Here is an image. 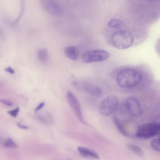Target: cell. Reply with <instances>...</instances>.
I'll return each instance as SVG.
<instances>
[{
	"mask_svg": "<svg viewBox=\"0 0 160 160\" xmlns=\"http://www.w3.org/2000/svg\"><path fill=\"white\" fill-rule=\"evenodd\" d=\"M114 123L119 131L122 135L126 137L130 136L129 133L124 127L123 124L120 120L116 116L113 117Z\"/></svg>",
	"mask_w": 160,
	"mask_h": 160,
	"instance_id": "obj_12",
	"label": "cell"
},
{
	"mask_svg": "<svg viewBox=\"0 0 160 160\" xmlns=\"http://www.w3.org/2000/svg\"><path fill=\"white\" fill-rule=\"evenodd\" d=\"M0 102L8 106H11L13 105L12 102L7 99H0Z\"/></svg>",
	"mask_w": 160,
	"mask_h": 160,
	"instance_id": "obj_21",
	"label": "cell"
},
{
	"mask_svg": "<svg viewBox=\"0 0 160 160\" xmlns=\"http://www.w3.org/2000/svg\"><path fill=\"white\" fill-rule=\"evenodd\" d=\"M20 111V109L19 107H17L13 110H10L7 112V113L10 114L12 117H16Z\"/></svg>",
	"mask_w": 160,
	"mask_h": 160,
	"instance_id": "obj_19",
	"label": "cell"
},
{
	"mask_svg": "<svg viewBox=\"0 0 160 160\" xmlns=\"http://www.w3.org/2000/svg\"><path fill=\"white\" fill-rule=\"evenodd\" d=\"M78 150L83 157L99 158V155L96 152L88 148L80 146L78 148Z\"/></svg>",
	"mask_w": 160,
	"mask_h": 160,
	"instance_id": "obj_11",
	"label": "cell"
},
{
	"mask_svg": "<svg viewBox=\"0 0 160 160\" xmlns=\"http://www.w3.org/2000/svg\"><path fill=\"white\" fill-rule=\"evenodd\" d=\"M149 1H155V0H149Z\"/></svg>",
	"mask_w": 160,
	"mask_h": 160,
	"instance_id": "obj_26",
	"label": "cell"
},
{
	"mask_svg": "<svg viewBox=\"0 0 160 160\" xmlns=\"http://www.w3.org/2000/svg\"><path fill=\"white\" fill-rule=\"evenodd\" d=\"M5 71L11 74H13L15 73V71L10 66L5 68Z\"/></svg>",
	"mask_w": 160,
	"mask_h": 160,
	"instance_id": "obj_22",
	"label": "cell"
},
{
	"mask_svg": "<svg viewBox=\"0 0 160 160\" xmlns=\"http://www.w3.org/2000/svg\"><path fill=\"white\" fill-rule=\"evenodd\" d=\"M17 125L20 128L22 129L26 130L28 128V127L27 126L23 125L19 123H17Z\"/></svg>",
	"mask_w": 160,
	"mask_h": 160,
	"instance_id": "obj_24",
	"label": "cell"
},
{
	"mask_svg": "<svg viewBox=\"0 0 160 160\" xmlns=\"http://www.w3.org/2000/svg\"><path fill=\"white\" fill-rule=\"evenodd\" d=\"M39 2L43 9L50 15L58 17L62 15L63 9L55 0H39Z\"/></svg>",
	"mask_w": 160,
	"mask_h": 160,
	"instance_id": "obj_6",
	"label": "cell"
},
{
	"mask_svg": "<svg viewBox=\"0 0 160 160\" xmlns=\"http://www.w3.org/2000/svg\"><path fill=\"white\" fill-rule=\"evenodd\" d=\"M126 106L128 112L132 116L138 117L142 115L143 112L141 106L135 97H128L126 101Z\"/></svg>",
	"mask_w": 160,
	"mask_h": 160,
	"instance_id": "obj_7",
	"label": "cell"
},
{
	"mask_svg": "<svg viewBox=\"0 0 160 160\" xmlns=\"http://www.w3.org/2000/svg\"><path fill=\"white\" fill-rule=\"evenodd\" d=\"M38 57L39 60L43 62H46L48 59V55L47 50L45 49H41L38 52Z\"/></svg>",
	"mask_w": 160,
	"mask_h": 160,
	"instance_id": "obj_14",
	"label": "cell"
},
{
	"mask_svg": "<svg viewBox=\"0 0 160 160\" xmlns=\"http://www.w3.org/2000/svg\"><path fill=\"white\" fill-rule=\"evenodd\" d=\"M108 27L114 30H119L124 26V22L122 21L117 19H112L108 23Z\"/></svg>",
	"mask_w": 160,
	"mask_h": 160,
	"instance_id": "obj_13",
	"label": "cell"
},
{
	"mask_svg": "<svg viewBox=\"0 0 160 160\" xmlns=\"http://www.w3.org/2000/svg\"><path fill=\"white\" fill-rule=\"evenodd\" d=\"M67 98L71 109L78 120L85 124L79 102L70 91L67 93Z\"/></svg>",
	"mask_w": 160,
	"mask_h": 160,
	"instance_id": "obj_8",
	"label": "cell"
},
{
	"mask_svg": "<svg viewBox=\"0 0 160 160\" xmlns=\"http://www.w3.org/2000/svg\"><path fill=\"white\" fill-rule=\"evenodd\" d=\"M44 103L43 102H42L40 103L35 108V109L34 111L35 112H37L38 111H39L41 108H42L44 106Z\"/></svg>",
	"mask_w": 160,
	"mask_h": 160,
	"instance_id": "obj_23",
	"label": "cell"
},
{
	"mask_svg": "<svg viewBox=\"0 0 160 160\" xmlns=\"http://www.w3.org/2000/svg\"><path fill=\"white\" fill-rule=\"evenodd\" d=\"M37 118L41 123L45 125H48L49 124L47 121L43 117L39 116L37 117Z\"/></svg>",
	"mask_w": 160,
	"mask_h": 160,
	"instance_id": "obj_20",
	"label": "cell"
},
{
	"mask_svg": "<svg viewBox=\"0 0 160 160\" xmlns=\"http://www.w3.org/2000/svg\"><path fill=\"white\" fill-rule=\"evenodd\" d=\"M64 53L66 56L71 60L76 61L78 59L79 52L78 48L76 46L66 47L64 50Z\"/></svg>",
	"mask_w": 160,
	"mask_h": 160,
	"instance_id": "obj_10",
	"label": "cell"
},
{
	"mask_svg": "<svg viewBox=\"0 0 160 160\" xmlns=\"http://www.w3.org/2000/svg\"><path fill=\"white\" fill-rule=\"evenodd\" d=\"M160 125L157 123L143 124L138 128L136 136L140 138L148 139L159 135Z\"/></svg>",
	"mask_w": 160,
	"mask_h": 160,
	"instance_id": "obj_4",
	"label": "cell"
},
{
	"mask_svg": "<svg viewBox=\"0 0 160 160\" xmlns=\"http://www.w3.org/2000/svg\"><path fill=\"white\" fill-rule=\"evenodd\" d=\"M160 138L158 137L153 139L151 142L152 148L155 150L160 151Z\"/></svg>",
	"mask_w": 160,
	"mask_h": 160,
	"instance_id": "obj_17",
	"label": "cell"
},
{
	"mask_svg": "<svg viewBox=\"0 0 160 160\" xmlns=\"http://www.w3.org/2000/svg\"><path fill=\"white\" fill-rule=\"evenodd\" d=\"M119 104V99L117 96L109 95L101 102L99 107V112L103 116H110L116 110Z\"/></svg>",
	"mask_w": 160,
	"mask_h": 160,
	"instance_id": "obj_3",
	"label": "cell"
},
{
	"mask_svg": "<svg viewBox=\"0 0 160 160\" xmlns=\"http://www.w3.org/2000/svg\"><path fill=\"white\" fill-rule=\"evenodd\" d=\"M109 53L104 50H92L85 53L82 56V61L86 63L102 62L107 60Z\"/></svg>",
	"mask_w": 160,
	"mask_h": 160,
	"instance_id": "obj_5",
	"label": "cell"
},
{
	"mask_svg": "<svg viewBox=\"0 0 160 160\" xmlns=\"http://www.w3.org/2000/svg\"><path fill=\"white\" fill-rule=\"evenodd\" d=\"M82 88L89 94L95 97H100L102 94L100 88L94 85L85 83L83 85Z\"/></svg>",
	"mask_w": 160,
	"mask_h": 160,
	"instance_id": "obj_9",
	"label": "cell"
},
{
	"mask_svg": "<svg viewBox=\"0 0 160 160\" xmlns=\"http://www.w3.org/2000/svg\"><path fill=\"white\" fill-rule=\"evenodd\" d=\"M141 73L135 70L126 69L121 70L117 76V81L121 87L129 88L138 85L142 80Z\"/></svg>",
	"mask_w": 160,
	"mask_h": 160,
	"instance_id": "obj_1",
	"label": "cell"
},
{
	"mask_svg": "<svg viewBox=\"0 0 160 160\" xmlns=\"http://www.w3.org/2000/svg\"><path fill=\"white\" fill-rule=\"evenodd\" d=\"M4 146L5 147L11 148H16L18 147V145L11 138L7 139L4 143Z\"/></svg>",
	"mask_w": 160,
	"mask_h": 160,
	"instance_id": "obj_18",
	"label": "cell"
},
{
	"mask_svg": "<svg viewBox=\"0 0 160 160\" xmlns=\"http://www.w3.org/2000/svg\"><path fill=\"white\" fill-rule=\"evenodd\" d=\"M25 8V3L24 0H21V10L18 17L13 22L12 25L16 26L18 24L20 20L23 16Z\"/></svg>",
	"mask_w": 160,
	"mask_h": 160,
	"instance_id": "obj_16",
	"label": "cell"
},
{
	"mask_svg": "<svg viewBox=\"0 0 160 160\" xmlns=\"http://www.w3.org/2000/svg\"><path fill=\"white\" fill-rule=\"evenodd\" d=\"M111 41L113 46L119 49H126L130 47L134 41V38L130 32L120 30L112 35Z\"/></svg>",
	"mask_w": 160,
	"mask_h": 160,
	"instance_id": "obj_2",
	"label": "cell"
},
{
	"mask_svg": "<svg viewBox=\"0 0 160 160\" xmlns=\"http://www.w3.org/2000/svg\"><path fill=\"white\" fill-rule=\"evenodd\" d=\"M128 148L137 155L142 156L144 155V152L142 149L139 146L131 144L127 145Z\"/></svg>",
	"mask_w": 160,
	"mask_h": 160,
	"instance_id": "obj_15",
	"label": "cell"
},
{
	"mask_svg": "<svg viewBox=\"0 0 160 160\" xmlns=\"http://www.w3.org/2000/svg\"><path fill=\"white\" fill-rule=\"evenodd\" d=\"M3 35V32L2 30L0 29V36H2Z\"/></svg>",
	"mask_w": 160,
	"mask_h": 160,
	"instance_id": "obj_25",
	"label": "cell"
}]
</instances>
